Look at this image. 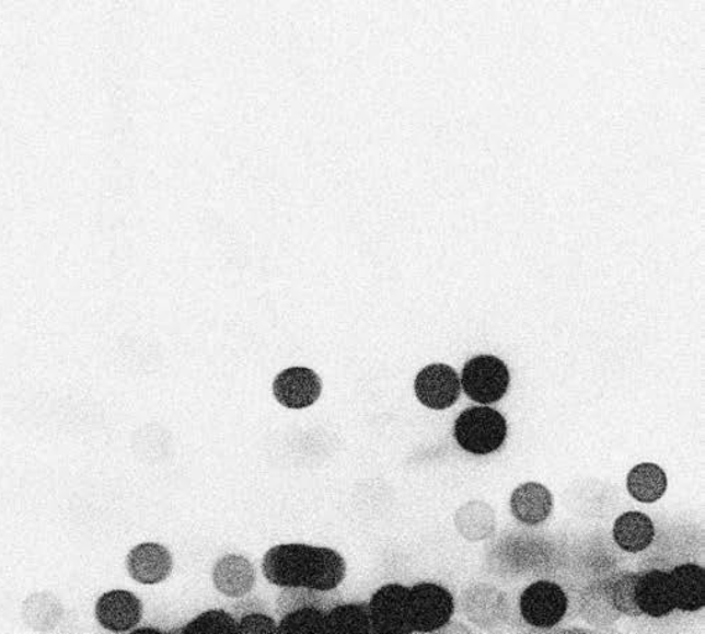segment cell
I'll use <instances>...</instances> for the list:
<instances>
[{"label": "cell", "instance_id": "cell-5", "mask_svg": "<svg viewBox=\"0 0 705 634\" xmlns=\"http://www.w3.org/2000/svg\"><path fill=\"white\" fill-rule=\"evenodd\" d=\"M368 608L373 633H414L409 621V587L398 584L380 587L370 599Z\"/></svg>", "mask_w": 705, "mask_h": 634}, {"label": "cell", "instance_id": "cell-10", "mask_svg": "<svg viewBox=\"0 0 705 634\" xmlns=\"http://www.w3.org/2000/svg\"><path fill=\"white\" fill-rule=\"evenodd\" d=\"M130 578L143 585L161 584L169 579L174 560L169 549L159 543H143L130 550L127 558Z\"/></svg>", "mask_w": 705, "mask_h": 634}, {"label": "cell", "instance_id": "cell-2", "mask_svg": "<svg viewBox=\"0 0 705 634\" xmlns=\"http://www.w3.org/2000/svg\"><path fill=\"white\" fill-rule=\"evenodd\" d=\"M508 435L504 415L489 407L467 408L454 423V439L463 450L487 456L499 450Z\"/></svg>", "mask_w": 705, "mask_h": 634}, {"label": "cell", "instance_id": "cell-15", "mask_svg": "<svg viewBox=\"0 0 705 634\" xmlns=\"http://www.w3.org/2000/svg\"><path fill=\"white\" fill-rule=\"evenodd\" d=\"M615 543L628 553H639L649 547L656 537L655 523L639 511H629L617 518L613 529Z\"/></svg>", "mask_w": 705, "mask_h": 634}, {"label": "cell", "instance_id": "cell-19", "mask_svg": "<svg viewBox=\"0 0 705 634\" xmlns=\"http://www.w3.org/2000/svg\"><path fill=\"white\" fill-rule=\"evenodd\" d=\"M369 608L365 604H344L326 613V634H370Z\"/></svg>", "mask_w": 705, "mask_h": 634}, {"label": "cell", "instance_id": "cell-3", "mask_svg": "<svg viewBox=\"0 0 705 634\" xmlns=\"http://www.w3.org/2000/svg\"><path fill=\"white\" fill-rule=\"evenodd\" d=\"M454 601L446 587L417 584L409 589V621L415 632L430 633L448 625Z\"/></svg>", "mask_w": 705, "mask_h": 634}, {"label": "cell", "instance_id": "cell-18", "mask_svg": "<svg viewBox=\"0 0 705 634\" xmlns=\"http://www.w3.org/2000/svg\"><path fill=\"white\" fill-rule=\"evenodd\" d=\"M495 514L484 502H470L456 512L454 523L463 538L483 540L495 530Z\"/></svg>", "mask_w": 705, "mask_h": 634}, {"label": "cell", "instance_id": "cell-12", "mask_svg": "<svg viewBox=\"0 0 705 634\" xmlns=\"http://www.w3.org/2000/svg\"><path fill=\"white\" fill-rule=\"evenodd\" d=\"M672 602L678 610L694 612L705 606V570L703 566L686 564L668 574Z\"/></svg>", "mask_w": 705, "mask_h": 634}, {"label": "cell", "instance_id": "cell-22", "mask_svg": "<svg viewBox=\"0 0 705 634\" xmlns=\"http://www.w3.org/2000/svg\"><path fill=\"white\" fill-rule=\"evenodd\" d=\"M185 634H204V633H239L238 622L233 620L231 613L222 610H211L203 612L187 626L182 629Z\"/></svg>", "mask_w": 705, "mask_h": 634}, {"label": "cell", "instance_id": "cell-4", "mask_svg": "<svg viewBox=\"0 0 705 634\" xmlns=\"http://www.w3.org/2000/svg\"><path fill=\"white\" fill-rule=\"evenodd\" d=\"M462 387L474 402L493 404L508 392L510 373L502 360L494 356L472 358L463 368Z\"/></svg>", "mask_w": 705, "mask_h": 634}, {"label": "cell", "instance_id": "cell-20", "mask_svg": "<svg viewBox=\"0 0 705 634\" xmlns=\"http://www.w3.org/2000/svg\"><path fill=\"white\" fill-rule=\"evenodd\" d=\"M640 572L624 570L614 575L609 580V590L615 608L621 613L629 616L644 615L636 604V584H638Z\"/></svg>", "mask_w": 705, "mask_h": 634}, {"label": "cell", "instance_id": "cell-21", "mask_svg": "<svg viewBox=\"0 0 705 634\" xmlns=\"http://www.w3.org/2000/svg\"><path fill=\"white\" fill-rule=\"evenodd\" d=\"M278 632L326 634V613L312 607L300 608L281 618Z\"/></svg>", "mask_w": 705, "mask_h": 634}, {"label": "cell", "instance_id": "cell-8", "mask_svg": "<svg viewBox=\"0 0 705 634\" xmlns=\"http://www.w3.org/2000/svg\"><path fill=\"white\" fill-rule=\"evenodd\" d=\"M322 393V381L315 371L305 367L287 368L276 377L274 394L286 408L302 410L317 402Z\"/></svg>", "mask_w": 705, "mask_h": 634}, {"label": "cell", "instance_id": "cell-13", "mask_svg": "<svg viewBox=\"0 0 705 634\" xmlns=\"http://www.w3.org/2000/svg\"><path fill=\"white\" fill-rule=\"evenodd\" d=\"M636 604L642 613L652 618L667 616L675 610L667 572L658 569L640 572L636 584Z\"/></svg>", "mask_w": 705, "mask_h": 634}, {"label": "cell", "instance_id": "cell-23", "mask_svg": "<svg viewBox=\"0 0 705 634\" xmlns=\"http://www.w3.org/2000/svg\"><path fill=\"white\" fill-rule=\"evenodd\" d=\"M239 633H271L278 632V623L274 618L264 613H250L238 623Z\"/></svg>", "mask_w": 705, "mask_h": 634}, {"label": "cell", "instance_id": "cell-16", "mask_svg": "<svg viewBox=\"0 0 705 634\" xmlns=\"http://www.w3.org/2000/svg\"><path fill=\"white\" fill-rule=\"evenodd\" d=\"M579 613L593 626H609L620 620L621 612L611 599L608 579L594 581L582 591Z\"/></svg>", "mask_w": 705, "mask_h": 634}, {"label": "cell", "instance_id": "cell-7", "mask_svg": "<svg viewBox=\"0 0 705 634\" xmlns=\"http://www.w3.org/2000/svg\"><path fill=\"white\" fill-rule=\"evenodd\" d=\"M461 379L456 371L446 364H432L419 372L415 392L423 405L432 410L452 407L461 396Z\"/></svg>", "mask_w": 705, "mask_h": 634}, {"label": "cell", "instance_id": "cell-17", "mask_svg": "<svg viewBox=\"0 0 705 634\" xmlns=\"http://www.w3.org/2000/svg\"><path fill=\"white\" fill-rule=\"evenodd\" d=\"M668 480L662 468L644 462L632 468L626 477V488L636 502L650 504L660 500L666 495Z\"/></svg>", "mask_w": 705, "mask_h": 634}, {"label": "cell", "instance_id": "cell-6", "mask_svg": "<svg viewBox=\"0 0 705 634\" xmlns=\"http://www.w3.org/2000/svg\"><path fill=\"white\" fill-rule=\"evenodd\" d=\"M568 600L560 586L540 580L527 587L520 597V611L527 623L536 627L556 626L566 615Z\"/></svg>", "mask_w": 705, "mask_h": 634}, {"label": "cell", "instance_id": "cell-9", "mask_svg": "<svg viewBox=\"0 0 705 634\" xmlns=\"http://www.w3.org/2000/svg\"><path fill=\"white\" fill-rule=\"evenodd\" d=\"M142 601L130 591H108L99 599L96 604L97 621L109 632L132 631L142 621Z\"/></svg>", "mask_w": 705, "mask_h": 634}, {"label": "cell", "instance_id": "cell-1", "mask_svg": "<svg viewBox=\"0 0 705 634\" xmlns=\"http://www.w3.org/2000/svg\"><path fill=\"white\" fill-rule=\"evenodd\" d=\"M269 584L286 589L331 591L346 579V561L332 549L301 543L271 547L263 560Z\"/></svg>", "mask_w": 705, "mask_h": 634}, {"label": "cell", "instance_id": "cell-14", "mask_svg": "<svg viewBox=\"0 0 705 634\" xmlns=\"http://www.w3.org/2000/svg\"><path fill=\"white\" fill-rule=\"evenodd\" d=\"M510 508L517 521L534 527L550 518L553 498L547 487L529 482L516 488L510 498Z\"/></svg>", "mask_w": 705, "mask_h": 634}, {"label": "cell", "instance_id": "cell-11", "mask_svg": "<svg viewBox=\"0 0 705 634\" xmlns=\"http://www.w3.org/2000/svg\"><path fill=\"white\" fill-rule=\"evenodd\" d=\"M257 579L255 568L243 555H224L212 570L213 586L222 595L239 599L253 590Z\"/></svg>", "mask_w": 705, "mask_h": 634}]
</instances>
